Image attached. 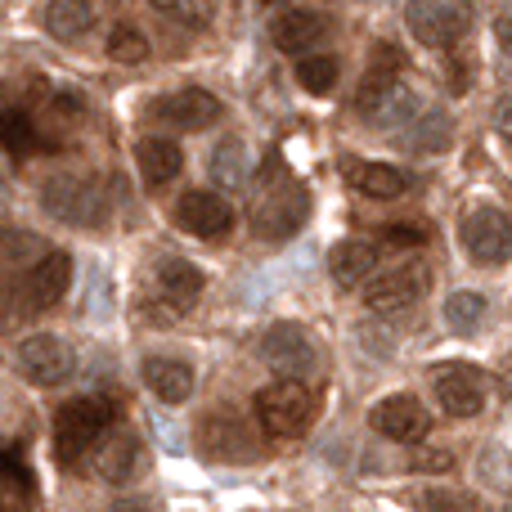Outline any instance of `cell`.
Here are the masks:
<instances>
[{"mask_svg": "<svg viewBox=\"0 0 512 512\" xmlns=\"http://www.w3.org/2000/svg\"><path fill=\"white\" fill-rule=\"evenodd\" d=\"M198 450L212 463H256L261 459V441L252 436V427L230 409H212L198 423Z\"/></svg>", "mask_w": 512, "mask_h": 512, "instance_id": "cell-8", "label": "cell"}, {"mask_svg": "<svg viewBox=\"0 0 512 512\" xmlns=\"http://www.w3.org/2000/svg\"><path fill=\"white\" fill-rule=\"evenodd\" d=\"M153 288H158L162 301H171V306L185 315V310L194 306L198 297H203L207 274L198 270L194 261H180V256H171V261H162L158 270H153Z\"/></svg>", "mask_w": 512, "mask_h": 512, "instance_id": "cell-18", "label": "cell"}, {"mask_svg": "<svg viewBox=\"0 0 512 512\" xmlns=\"http://www.w3.org/2000/svg\"><path fill=\"white\" fill-rule=\"evenodd\" d=\"M36 481L18 450H0V512H32Z\"/></svg>", "mask_w": 512, "mask_h": 512, "instance_id": "cell-24", "label": "cell"}, {"mask_svg": "<svg viewBox=\"0 0 512 512\" xmlns=\"http://www.w3.org/2000/svg\"><path fill=\"white\" fill-rule=\"evenodd\" d=\"M495 41H499V50H504V59L512 63V18H499L495 23Z\"/></svg>", "mask_w": 512, "mask_h": 512, "instance_id": "cell-38", "label": "cell"}, {"mask_svg": "<svg viewBox=\"0 0 512 512\" xmlns=\"http://www.w3.org/2000/svg\"><path fill=\"white\" fill-rule=\"evenodd\" d=\"M45 27L54 41H81L95 27V5L90 0H50L45 5Z\"/></svg>", "mask_w": 512, "mask_h": 512, "instance_id": "cell-25", "label": "cell"}, {"mask_svg": "<svg viewBox=\"0 0 512 512\" xmlns=\"http://www.w3.org/2000/svg\"><path fill=\"white\" fill-rule=\"evenodd\" d=\"M153 117H162V122L176 126V131H203V126L221 122V99L203 86H185V90H176V95L158 99Z\"/></svg>", "mask_w": 512, "mask_h": 512, "instance_id": "cell-15", "label": "cell"}, {"mask_svg": "<svg viewBox=\"0 0 512 512\" xmlns=\"http://www.w3.org/2000/svg\"><path fill=\"white\" fill-rule=\"evenodd\" d=\"M432 391H436V405L450 418H477L481 409H486L490 382H486V373L472 369V364H441V369L432 373Z\"/></svg>", "mask_w": 512, "mask_h": 512, "instance_id": "cell-11", "label": "cell"}, {"mask_svg": "<svg viewBox=\"0 0 512 512\" xmlns=\"http://www.w3.org/2000/svg\"><path fill=\"white\" fill-rule=\"evenodd\" d=\"M176 221L180 230L198 234V239H221L234 225V207L221 194H212V189H189L176 207Z\"/></svg>", "mask_w": 512, "mask_h": 512, "instance_id": "cell-16", "label": "cell"}, {"mask_svg": "<svg viewBox=\"0 0 512 512\" xmlns=\"http://www.w3.org/2000/svg\"><path fill=\"white\" fill-rule=\"evenodd\" d=\"M414 463H418V468H427V472H450L454 468V459L445 450H423Z\"/></svg>", "mask_w": 512, "mask_h": 512, "instance_id": "cell-36", "label": "cell"}, {"mask_svg": "<svg viewBox=\"0 0 512 512\" xmlns=\"http://www.w3.org/2000/svg\"><path fill=\"white\" fill-rule=\"evenodd\" d=\"M153 9L185 27H203L207 18H212V0H153Z\"/></svg>", "mask_w": 512, "mask_h": 512, "instance_id": "cell-33", "label": "cell"}, {"mask_svg": "<svg viewBox=\"0 0 512 512\" xmlns=\"http://www.w3.org/2000/svg\"><path fill=\"white\" fill-rule=\"evenodd\" d=\"M459 239L477 265H504L512 256V221L499 207H472L459 225Z\"/></svg>", "mask_w": 512, "mask_h": 512, "instance_id": "cell-12", "label": "cell"}, {"mask_svg": "<svg viewBox=\"0 0 512 512\" xmlns=\"http://www.w3.org/2000/svg\"><path fill=\"white\" fill-rule=\"evenodd\" d=\"M261 360L279 378H310L319 369V346L301 324H270L261 337Z\"/></svg>", "mask_w": 512, "mask_h": 512, "instance_id": "cell-9", "label": "cell"}, {"mask_svg": "<svg viewBox=\"0 0 512 512\" xmlns=\"http://www.w3.org/2000/svg\"><path fill=\"white\" fill-rule=\"evenodd\" d=\"M14 364H18V373H23L32 387H59V382H68V373H72V364L77 360H72V346L63 342V337L32 333V337L18 342Z\"/></svg>", "mask_w": 512, "mask_h": 512, "instance_id": "cell-10", "label": "cell"}, {"mask_svg": "<svg viewBox=\"0 0 512 512\" xmlns=\"http://www.w3.org/2000/svg\"><path fill=\"white\" fill-rule=\"evenodd\" d=\"M445 324H450V333L472 337L486 324V297H481V292H450V301H445Z\"/></svg>", "mask_w": 512, "mask_h": 512, "instance_id": "cell-29", "label": "cell"}, {"mask_svg": "<svg viewBox=\"0 0 512 512\" xmlns=\"http://www.w3.org/2000/svg\"><path fill=\"white\" fill-rule=\"evenodd\" d=\"M252 409H256V423H261L265 436L274 441H297V436L310 432L315 423V391L306 387V378H283V382H270L252 396Z\"/></svg>", "mask_w": 512, "mask_h": 512, "instance_id": "cell-2", "label": "cell"}, {"mask_svg": "<svg viewBox=\"0 0 512 512\" xmlns=\"http://www.w3.org/2000/svg\"><path fill=\"white\" fill-rule=\"evenodd\" d=\"M41 239L23 225H0V270H27L32 261H41Z\"/></svg>", "mask_w": 512, "mask_h": 512, "instance_id": "cell-27", "label": "cell"}, {"mask_svg": "<svg viewBox=\"0 0 512 512\" xmlns=\"http://www.w3.org/2000/svg\"><path fill=\"white\" fill-rule=\"evenodd\" d=\"M324 36H328L324 9L297 5V9H283V14L270 18V41H274V50H283V54H310Z\"/></svg>", "mask_w": 512, "mask_h": 512, "instance_id": "cell-14", "label": "cell"}, {"mask_svg": "<svg viewBox=\"0 0 512 512\" xmlns=\"http://www.w3.org/2000/svg\"><path fill=\"white\" fill-rule=\"evenodd\" d=\"M495 131L504 135V140L512 144V99H504V104L495 108Z\"/></svg>", "mask_w": 512, "mask_h": 512, "instance_id": "cell-37", "label": "cell"}, {"mask_svg": "<svg viewBox=\"0 0 512 512\" xmlns=\"http://www.w3.org/2000/svg\"><path fill=\"white\" fill-rule=\"evenodd\" d=\"M400 68H405L400 50L382 41L378 50H373V63H369V72H364V81H360V95H355V108H360L364 117H369L373 108H378L382 99H387L391 90L400 86Z\"/></svg>", "mask_w": 512, "mask_h": 512, "instance_id": "cell-19", "label": "cell"}, {"mask_svg": "<svg viewBox=\"0 0 512 512\" xmlns=\"http://www.w3.org/2000/svg\"><path fill=\"white\" fill-rule=\"evenodd\" d=\"M135 167H140L144 185L162 189V185H171V180L180 176V167H185V153H180L176 140H162V135H144V140L135 144Z\"/></svg>", "mask_w": 512, "mask_h": 512, "instance_id": "cell-20", "label": "cell"}, {"mask_svg": "<svg viewBox=\"0 0 512 512\" xmlns=\"http://www.w3.org/2000/svg\"><path fill=\"white\" fill-rule=\"evenodd\" d=\"M72 283V256L68 252H45L41 261L27 265V274L14 283L18 315H41V310L59 306L63 292Z\"/></svg>", "mask_w": 512, "mask_h": 512, "instance_id": "cell-7", "label": "cell"}, {"mask_svg": "<svg viewBox=\"0 0 512 512\" xmlns=\"http://www.w3.org/2000/svg\"><path fill=\"white\" fill-rule=\"evenodd\" d=\"M297 81L310 95H328L337 86V59L333 54H301L297 59Z\"/></svg>", "mask_w": 512, "mask_h": 512, "instance_id": "cell-32", "label": "cell"}, {"mask_svg": "<svg viewBox=\"0 0 512 512\" xmlns=\"http://www.w3.org/2000/svg\"><path fill=\"white\" fill-rule=\"evenodd\" d=\"M405 23L418 45H427V50H450L472 27V0H409Z\"/></svg>", "mask_w": 512, "mask_h": 512, "instance_id": "cell-5", "label": "cell"}, {"mask_svg": "<svg viewBox=\"0 0 512 512\" xmlns=\"http://www.w3.org/2000/svg\"><path fill=\"white\" fill-rule=\"evenodd\" d=\"M400 131H409V135H400V144H405V149L436 153V149H445V144H450V117L436 113V108H423V113L409 117Z\"/></svg>", "mask_w": 512, "mask_h": 512, "instance_id": "cell-26", "label": "cell"}, {"mask_svg": "<svg viewBox=\"0 0 512 512\" xmlns=\"http://www.w3.org/2000/svg\"><path fill=\"white\" fill-rule=\"evenodd\" d=\"M41 207L63 225H99L108 203H104V194H99L95 180L59 171V176H50L41 185Z\"/></svg>", "mask_w": 512, "mask_h": 512, "instance_id": "cell-6", "label": "cell"}, {"mask_svg": "<svg viewBox=\"0 0 512 512\" xmlns=\"http://www.w3.org/2000/svg\"><path fill=\"white\" fill-rule=\"evenodd\" d=\"M149 36L140 32V27H131V23H117L113 27V36H108V59L113 63H126V68H135V63H144L149 59Z\"/></svg>", "mask_w": 512, "mask_h": 512, "instance_id": "cell-31", "label": "cell"}, {"mask_svg": "<svg viewBox=\"0 0 512 512\" xmlns=\"http://www.w3.org/2000/svg\"><path fill=\"white\" fill-rule=\"evenodd\" d=\"M144 382H149V391L162 400V405H185L189 396H194V369H189L185 360H167V355H153V360H144Z\"/></svg>", "mask_w": 512, "mask_h": 512, "instance_id": "cell-21", "label": "cell"}, {"mask_svg": "<svg viewBox=\"0 0 512 512\" xmlns=\"http://www.w3.org/2000/svg\"><path fill=\"white\" fill-rule=\"evenodd\" d=\"M248 144L243 140H221L212 153V180L221 189H243L248 185Z\"/></svg>", "mask_w": 512, "mask_h": 512, "instance_id": "cell-28", "label": "cell"}, {"mask_svg": "<svg viewBox=\"0 0 512 512\" xmlns=\"http://www.w3.org/2000/svg\"><path fill=\"white\" fill-rule=\"evenodd\" d=\"M306 212H310L306 189H301L288 171H279V162H274V180H270V171H265V194L256 198V207H252L256 239H288V234L301 230Z\"/></svg>", "mask_w": 512, "mask_h": 512, "instance_id": "cell-3", "label": "cell"}, {"mask_svg": "<svg viewBox=\"0 0 512 512\" xmlns=\"http://www.w3.org/2000/svg\"><path fill=\"white\" fill-rule=\"evenodd\" d=\"M108 427H113V405H108L104 396L68 400V405L54 414V432H50L54 459H59L63 468H77V463L104 441Z\"/></svg>", "mask_w": 512, "mask_h": 512, "instance_id": "cell-1", "label": "cell"}, {"mask_svg": "<svg viewBox=\"0 0 512 512\" xmlns=\"http://www.w3.org/2000/svg\"><path fill=\"white\" fill-rule=\"evenodd\" d=\"M369 423H373V432H378V436L400 441V445H414V441H423V436L432 432V418H427L423 400H414V396L378 400V405L369 409Z\"/></svg>", "mask_w": 512, "mask_h": 512, "instance_id": "cell-13", "label": "cell"}, {"mask_svg": "<svg viewBox=\"0 0 512 512\" xmlns=\"http://www.w3.org/2000/svg\"><path fill=\"white\" fill-rule=\"evenodd\" d=\"M373 270H378V248H373V243L351 239L328 252V274H333L337 288H360Z\"/></svg>", "mask_w": 512, "mask_h": 512, "instance_id": "cell-22", "label": "cell"}, {"mask_svg": "<svg viewBox=\"0 0 512 512\" xmlns=\"http://www.w3.org/2000/svg\"><path fill=\"white\" fill-rule=\"evenodd\" d=\"M90 459H95V472L104 481L126 486V481H135L144 472V445L131 432H104V441L90 450Z\"/></svg>", "mask_w": 512, "mask_h": 512, "instance_id": "cell-17", "label": "cell"}, {"mask_svg": "<svg viewBox=\"0 0 512 512\" xmlns=\"http://www.w3.org/2000/svg\"><path fill=\"white\" fill-rule=\"evenodd\" d=\"M432 288V265L427 261H400L391 270H378L360 283V297L373 315H400V310L418 306Z\"/></svg>", "mask_w": 512, "mask_h": 512, "instance_id": "cell-4", "label": "cell"}, {"mask_svg": "<svg viewBox=\"0 0 512 512\" xmlns=\"http://www.w3.org/2000/svg\"><path fill=\"white\" fill-rule=\"evenodd\" d=\"M346 180H351L355 189H360L364 198H378V203H387V198H400L409 189L405 171L387 167V162H346Z\"/></svg>", "mask_w": 512, "mask_h": 512, "instance_id": "cell-23", "label": "cell"}, {"mask_svg": "<svg viewBox=\"0 0 512 512\" xmlns=\"http://www.w3.org/2000/svg\"><path fill=\"white\" fill-rule=\"evenodd\" d=\"M378 243H387V248H423L427 230H423V225H382Z\"/></svg>", "mask_w": 512, "mask_h": 512, "instance_id": "cell-34", "label": "cell"}, {"mask_svg": "<svg viewBox=\"0 0 512 512\" xmlns=\"http://www.w3.org/2000/svg\"><path fill=\"white\" fill-rule=\"evenodd\" d=\"M0 144L9 153H36L41 149V131L23 108H0Z\"/></svg>", "mask_w": 512, "mask_h": 512, "instance_id": "cell-30", "label": "cell"}, {"mask_svg": "<svg viewBox=\"0 0 512 512\" xmlns=\"http://www.w3.org/2000/svg\"><path fill=\"white\" fill-rule=\"evenodd\" d=\"M418 512H472V499L454 495V490H432L418 499Z\"/></svg>", "mask_w": 512, "mask_h": 512, "instance_id": "cell-35", "label": "cell"}]
</instances>
